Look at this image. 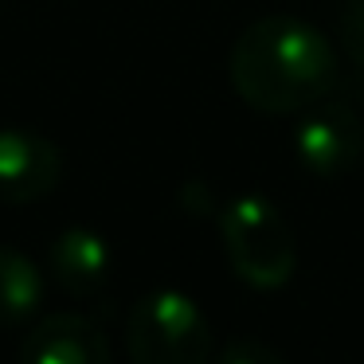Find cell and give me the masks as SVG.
<instances>
[{
  "label": "cell",
  "mask_w": 364,
  "mask_h": 364,
  "mask_svg": "<svg viewBox=\"0 0 364 364\" xmlns=\"http://www.w3.org/2000/svg\"><path fill=\"white\" fill-rule=\"evenodd\" d=\"M228 71L235 95L251 110L290 118L333 90L337 51L314 24L274 12L239 32Z\"/></svg>",
  "instance_id": "6da1fadb"
},
{
  "label": "cell",
  "mask_w": 364,
  "mask_h": 364,
  "mask_svg": "<svg viewBox=\"0 0 364 364\" xmlns=\"http://www.w3.org/2000/svg\"><path fill=\"white\" fill-rule=\"evenodd\" d=\"M220 235L228 262L251 290L274 294L298 270V243L286 215L259 192H247L223 204Z\"/></svg>",
  "instance_id": "7a4b0ae2"
},
{
  "label": "cell",
  "mask_w": 364,
  "mask_h": 364,
  "mask_svg": "<svg viewBox=\"0 0 364 364\" xmlns=\"http://www.w3.org/2000/svg\"><path fill=\"white\" fill-rule=\"evenodd\" d=\"M126 348L134 364H212V329L188 294L149 290L129 309Z\"/></svg>",
  "instance_id": "3957f363"
},
{
  "label": "cell",
  "mask_w": 364,
  "mask_h": 364,
  "mask_svg": "<svg viewBox=\"0 0 364 364\" xmlns=\"http://www.w3.org/2000/svg\"><path fill=\"white\" fill-rule=\"evenodd\" d=\"M294 153L314 176H345L364 161V118L348 98H317L298 114Z\"/></svg>",
  "instance_id": "277c9868"
},
{
  "label": "cell",
  "mask_w": 364,
  "mask_h": 364,
  "mask_svg": "<svg viewBox=\"0 0 364 364\" xmlns=\"http://www.w3.org/2000/svg\"><path fill=\"white\" fill-rule=\"evenodd\" d=\"M63 176L59 149L28 129H0V204L43 200Z\"/></svg>",
  "instance_id": "5b68a950"
},
{
  "label": "cell",
  "mask_w": 364,
  "mask_h": 364,
  "mask_svg": "<svg viewBox=\"0 0 364 364\" xmlns=\"http://www.w3.org/2000/svg\"><path fill=\"white\" fill-rule=\"evenodd\" d=\"M20 364H114L110 341L90 317L55 314L24 337Z\"/></svg>",
  "instance_id": "8992f818"
},
{
  "label": "cell",
  "mask_w": 364,
  "mask_h": 364,
  "mask_svg": "<svg viewBox=\"0 0 364 364\" xmlns=\"http://www.w3.org/2000/svg\"><path fill=\"white\" fill-rule=\"evenodd\" d=\"M110 247L90 228H67L51 243V278L63 286L71 298H95L110 282Z\"/></svg>",
  "instance_id": "52a82bcc"
},
{
  "label": "cell",
  "mask_w": 364,
  "mask_h": 364,
  "mask_svg": "<svg viewBox=\"0 0 364 364\" xmlns=\"http://www.w3.org/2000/svg\"><path fill=\"white\" fill-rule=\"evenodd\" d=\"M43 301V274L16 247H0V325H24Z\"/></svg>",
  "instance_id": "ba28073f"
},
{
  "label": "cell",
  "mask_w": 364,
  "mask_h": 364,
  "mask_svg": "<svg viewBox=\"0 0 364 364\" xmlns=\"http://www.w3.org/2000/svg\"><path fill=\"white\" fill-rule=\"evenodd\" d=\"M337 40L348 51V59L364 71V0H345L337 16Z\"/></svg>",
  "instance_id": "9c48e42d"
},
{
  "label": "cell",
  "mask_w": 364,
  "mask_h": 364,
  "mask_svg": "<svg viewBox=\"0 0 364 364\" xmlns=\"http://www.w3.org/2000/svg\"><path fill=\"white\" fill-rule=\"evenodd\" d=\"M215 364H286V360L267 345V341L243 337V341H231V345L220 353V360H215Z\"/></svg>",
  "instance_id": "30bf717a"
}]
</instances>
